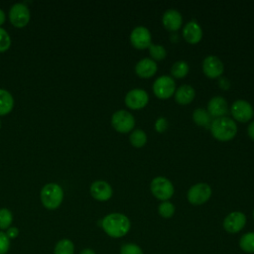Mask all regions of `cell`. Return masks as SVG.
I'll use <instances>...</instances> for the list:
<instances>
[{
    "instance_id": "1",
    "label": "cell",
    "mask_w": 254,
    "mask_h": 254,
    "mask_svg": "<svg viewBox=\"0 0 254 254\" xmlns=\"http://www.w3.org/2000/svg\"><path fill=\"white\" fill-rule=\"evenodd\" d=\"M101 227L108 236L112 238H120L129 232L131 222L125 214L113 212L102 218Z\"/></svg>"
},
{
    "instance_id": "2",
    "label": "cell",
    "mask_w": 254,
    "mask_h": 254,
    "mask_svg": "<svg viewBox=\"0 0 254 254\" xmlns=\"http://www.w3.org/2000/svg\"><path fill=\"white\" fill-rule=\"evenodd\" d=\"M209 128L212 136L222 142L233 139L237 133V125L235 121L226 116L212 120Z\"/></svg>"
},
{
    "instance_id": "3",
    "label": "cell",
    "mask_w": 254,
    "mask_h": 254,
    "mask_svg": "<svg viewBox=\"0 0 254 254\" xmlns=\"http://www.w3.org/2000/svg\"><path fill=\"white\" fill-rule=\"evenodd\" d=\"M43 205L48 209L58 208L64 198V190L62 187L55 183L47 184L43 187L40 193Z\"/></svg>"
},
{
    "instance_id": "4",
    "label": "cell",
    "mask_w": 254,
    "mask_h": 254,
    "mask_svg": "<svg viewBox=\"0 0 254 254\" xmlns=\"http://www.w3.org/2000/svg\"><path fill=\"white\" fill-rule=\"evenodd\" d=\"M150 189L152 194L162 201H166L171 198L175 191L172 182L165 177L154 178L151 182Z\"/></svg>"
},
{
    "instance_id": "5",
    "label": "cell",
    "mask_w": 254,
    "mask_h": 254,
    "mask_svg": "<svg viewBox=\"0 0 254 254\" xmlns=\"http://www.w3.org/2000/svg\"><path fill=\"white\" fill-rule=\"evenodd\" d=\"M112 127L120 133H128L135 126L134 116L127 110L120 109L113 113L111 117Z\"/></svg>"
},
{
    "instance_id": "6",
    "label": "cell",
    "mask_w": 254,
    "mask_h": 254,
    "mask_svg": "<svg viewBox=\"0 0 254 254\" xmlns=\"http://www.w3.org/2000/svg\"><path fill=\"white\" fill-rule=\"evenodd\" d=\"M153 91L160 99H168L175 94L176 82L169 75L159 76L153 83Z\"/></svg>"
},
{
    "instance_id": "7",
    "label": "cell",
    "mask_w": 254,
    "mask_h": 254,
    "mask_svg": "<svg viewBox=\"0 0 254 254\" xmlns=\"http://www.w3.org/2000/svg\"><path fill=\"white\" fill-rule=\"evenodd\" d=\"M211 195V188L205 183H198L190 188L187 193L188 200L193 205H200L206 202Z\"/></svg>"
},
{
    "instance_id": "8",
    "label": "cell",
    "mask_w": 254,
    "mask_h": 254,
    "mask_svg": "<svg viewBox=\"0 0 254 254\" xmlns=\"http://www.w3.org/2000/svg\"><path fill=\"white\" fill-rule=\"evenodd\" d=\"M30 10L24 3H15L9 11V19L17 28L25 27L30 21Z\"/></svg>"
},
{
    "instance_id": "9",
    "label": "cell",
    "mask_w": 254,
    "mask_h": 254,
    "mask_svg": "<svg viewBox=\"0 0 254 254\" xmlns=\"http://www.w3.org/2000/svg\"><path fill=\"white\" fill-rule=\"evenodd\" d=\"M152 36L150 31L143 26L133 29L130 34V43L137 50H145L151 46Z\"/></svg>"
},
{
    "instance_id": "10",
    "label": "cell",
    "mask_w": 254,
    "mask_h": 254,
    "mask_svg": "<svg viewBox=\"0 0 254 254\" xmlns=\"http://www.w3.org/2000/svg\"><path fill=\"white\" fill-rule=\"evenodd\" d=\"M230 111L235 120L243 123L249 121L254 114L252 105L248 101L243 99H238L234 101L231 105Z\"/></svg>"
},
{
    "instance_id": "11",
    "label": "cell",
    "mask_w": 254,
    "mask_h": 254,
    "mask_svg": "<svg viewBox=\"0 0 254 254\" xmlns=\"http://www.w3.org/2000/svg\"><path fill=\"white\" fill-rule=\"evenodd\" d=\"M149 101L148 93L141 88H134L127 92L125 95V104L130 109L144 108Z\"/></svg>"
},
{
    "instance_id": "12",
    "label": "cell",
    "mask_w": 254,
    "mask_h": 254,
    "mask_svg": "<svg viewBox=\"0 0 254 254\" xmlns=\"http://www.w3.org/2000/svg\"><path fill=\"white\" fill-rule=\"evenodd\" d=\"M246 224V216L241 211H232L223 219V228L228 233H237Z\"/></svg>"
},
{
    "instance_id": "13",
    "label": "cell",
    "mask_w": 254,
    "mask_h": 254,
    "mask_svg": "<svg viewBox=\"0 0 254 254\" xmlns=\"http://www.w3.org/2000/svg\"><path fill=\"white\" fill-rule=\"evenodd\" d=\"M224 65L216 56H207L202 62V71L209 78H218L223 73Z\"/></svg>"
},
{
    "instance_id": "14",
    "label": "cell",
    "mask_w": 254,
    "mask_h": 254,
    "mask_svg": "<svg viewBox=\"0 0 254 254\" xmlns=\"http://www.w3.org/2000/svg\"><path fill=\"white\" fill-rule=\"evenodd\" d=\"M90 193L99 201H106L112 196V188L105 181H95L90 186Z\"/></svg>"
},
{
    "instance_id": "15",
    "label": "cell",
    "mask_w": 254,
    "mask_h": 254,
    "mask_svg": "<svg viewBox=\"0 0 254 254\" xmlns=\"http://www.w3.org/2000/svg\"><path fill=\"white\" fill-rule=\"evenodd\" d=\"M163 26L170 32L178 31L183 24L182 14L175 9H168L162 17Z\"/></svg>"
},
{
    "instance_id": "16",
    "label": "cell",
    "mask_w": 254,
    "mask_h": 254,
    "mask_svg": "<svg viewBox=\"0 0 254 254\" xmlns=\"http://www.w3.org/2000/svg\"><path fill=\"white\" fill-rule=\"evenodd\" d=\"M183 37L189 44H197L202 38V29L197 22L190 21L184 27Z\"/></svg>"
},
{
    "instance_id": "17",
    "label": "cell",
    "mask_w": 254,
    "mask_h": 254,
    "mask_svg": "<svg viewBox=\"0 0 254 254\" xmlns=\"http://www.w3.org/2000/svg\"><path fill=\"white\" fill-rule=\"evenodd\" d=\"M227 101L225 98L221 96H214L212 97L208 103H207V112L210 115V117H223L227 113Z\"/></svg>"
},
{
    "instance_id": "18",
    "label": "cell",
    "mask_w": 254,
    "mask_h": 254,
    "mask_svg": "<svg viewBox=\"0 0 254 254\" xmlns=\"http://www.w3.org/2000/svg\"><path fill=\"white\" fill-rule=\"evenodd\" d=\"M158 66L155 61L149 58L142 59L135 65V72L142 78L152 77L157 72Z\"/></svg>"
},
{
    "instance_id": "19",
    "label": "cell",
    "mask_w": 254,
    "mask_h": 254,
    "mask_svg": "<svg viewBox=\"0 0 254 254\" xmlns=\"http://www.w3.org/2000/svg\"><path fill=\"white\" fill-rule=\"evenodd\" d=\"M195 96L193 87L190 84H183L175 91V99L179 104L186 105L190 103Z\"/></svg>"
},
{
    "instance_id": "20",
    "label": "cell",
    "mask_w": 254,
    "mask_h": 254,
    "mask_svg": "<svg viewBox=\"0 0 254 254\" xmlns=\"http://www.w3.org/2000/svg\"><path fill=\"white\" fill-rule=\"evenodd\" d=\"M14 106V98L12 94L3 88H0V115L8 114Z\"/></svg>"
},
{
    "instance_id": "21",
    "label": "cell",
    "mask_w": 254,
    "mask_h": 254,
    "mask_svg": "<svg viewBox=\"0 0 254 254\" xmlns=\"http://www.w3.org/2000/svg\"><path fill=\"white\" fill-rule=\"evenodd\" d=\"M192 120L193 122L201 127L209 128L211 124L210 115L208 112L203 108H196L192 113Z\"/></svg>"
},
{
    "instance_id": "22",
    "label": "cell",
    "mask_w": 254,
    "mask_h": 254,
    "mask_svg": "<svg viewBox=\"0 0 254 254\" xmlns=\"http://www.w3.org/2000/svg\"><path fill=\"white\" fill-rule=\"evenodd\" d=\"M73 253H74L73 242L67 238L59 240L54 248V254H73Z\"/></svg>"
},
{
    "instance_id": "23",
    "label": "cell",
    "mask_w": 254,
    "mask_h": 254,
    "mask_svg": "<svg viewBox=\"0 0 254 254\" xmlns=\"http://www.w3.org/2000/svg\"><path fill=\"white\" fill-rule=\"evenodd\" d=\"M189 64L185 61H177L171 67V74L176 78H183L189 73Z\"/></svg>"
},
{
    "instance_id": "24",
    "label": "cell",
    "mask_w": 254,
    "mask_h": 254,
    "mask_svg": "<svg viewBox=\"0 0 254 254\" xmlns=\"http://www.w3.org/2000/svg\"><path fill=\"white\" fill-rule=\"evenodd\" d=\"M239 247L246 253H254V232H246L239 239Z\"/></svg>"
},
{
    "instance_id": "25",
    "label": "cell",
    "mask_w": 254,
    "mask_h": 254,
    "mask_svg": "<svg viewBox=\"0 0 254 254\" xmlns=\"http://www.w3.org/2000/svg\"><path fill=\"white\" fill-rule=\"evenodd\" d=\"M129 141L132 146H134L136 148H141L147 142V135L143 130L136 129L130 134Z\"/></svg>"
},
{
    "instance_id": "26",
    "label": "cell",
    "mask_w": 254,
    "mask_h": 254,
    "mask_svg": "<svg viewBox=\"0 0 254 254\" xmlns=\"http://www.w3.org/2000/svg\"><path fill=\"white\" fill-rule=\"evenodd\" d=\"M175 210V205L169 200L162 201L158 207V212L163 218H171L174 215Z\"/></svg>"
},
{
    "instance_id": "27",
    "label": "cell",
    "mask_w": 254,
    "mask_h": 254,
    "mask_svg": "<svg viewBox=\"0 0 254 254\" xmlns=\"http://www.w3.org/2000/svg\"><path fill=\"white\" fill-rule=\"evenodd\" d=\"M148 49H149V53H150V56L152 57L153 61L164 60L167 56L166 49L161 45L151 44V46Z\"/></svg>"
},
{
    "instance_id": "28",
    "label": "cell",
    "mask_w": 254,
    "mask_h": 254,
    "mask_svg": "<svg viewBox=\"0 0 254 254\" xmlns=\"http://www.w3.org/2000/svg\"><path fill=\"white\" fill-rule=\"evenodd\" d=\"M13 221L12 212L8 208H0V229L7 230Z\"/></svg>"
},
{
    "instance_id": "29",
    "label": "cell",
    "mask_w": 254,
    "mask_h": 254,
    "mask_svg": "<svg viewBox=\"0 0 254 254\" xmlns=\"http://www.w3.org/2000/svg\"><path fill=\"white\" fill-rule=\"evenodd\" d=\"M120 254H144L141 247L135 243H126L121 246Z\"/></svg>"
},
{
    "instance_id": "30",
    "label": "cell",
    "mask_w": 254,
    "mask_h": 254,
    "mask_svg": "<svg viewBox=\"0 0 254 254\" xmlns=\"http://www.w3.org/2000/svg\"><path fill=\"white\" fill-rule=\"evenodd\" d=\"M11 38L5 29L0 27V53L5 52L10 48Z\"/></svg>"
},
{
    "instance_id": "31",
    "label": "cell",
    "mask_w": 254,
    "mask_h": 254,
    "mask_svg": "<svg viewBox=\"0 0 254 254\" xmlns=\"http://www.w3.org/2000/svg\"><path fill=\"white\" fill-rule=\"evenodd\" d=\"M10 248V239L5 232L0 231V254H6Z\"/></svg>"
},
{
    "instance_id": "32",
    "label": "cell",
    "mask_w": 254,
    "mask_h": 254,
    "mask_svg": "<svg viewBox=\"0 0 254 254\" xmlns=\"http://www.w3.org/2000/svg\"><path fill=\"white\" fill-rule=\"evenodd\" d=\"M168 120L165 117H159L155 122V130L159 133H163L168 128Z\"/></svg>"
},
{
    "instance_id": "33",
    "label": "cell",
    "mask_w": 254,
    "mask_h": 254,
    "mask_svg": "<svg viewBox=\"0 0 254 254\" xmlns=\"http://www.w3.org/2000/svg\"><path fill=\"white\" fill-rule=\"evenodd\" d=\"M6 235L8 236L9 239H14L19 235V229L15 226H10L7 230H6Z\"/></svg>"
},
{
    "instance_id": "34",
    "label": "cell",
    "mask_w": 254,
    "mask_h": 254,
    "mask_svg": "<svg viewBox=\"0 0 254 254\" xmlns=\"http://www.w3.org/2000/svg\"><path fill=\"white\" fill-rule=\"evenodd\" d=\"M218 85L220 86V88L226 90L229 88L230 82L226 77H218Z\"/></svg>"
},
{
    "instance_id": "35",
    "label": "cell",
    "mask_w": 254,
    "mask_h": 254,
    "mask_svg": "<svg viewBox=\"0 0 254 254\" xmlns=\"http://www.w3.org/2000/svg\"><path fill=\"white\" fill-rule=\"evenodd\" d=\"M247 132H248L249 137H250L252 140H254V121H252V122L249 124V126H248V128H247Z\"/></svg>"
},
{
    "instance_id": "36",
    "label": "cell",
    "mask_w": 254,
    "mask_h": 254,
    "mask_svg": "<svg viewBox=\"0 0 254 254\" xmlns=\"http://www.w3.org/2000/svg\"><path fill=\"white\" fill-rule=\"evenodd\" d=\"M79 254H95V252L91 248H84L79 252Z\"/></svg>"
},
{
    "instance_id": "37",
    "label": "cell",
    "mask_w": 254,
    "mask_h": 254,
    "mask_svg": "<svg viewBox=\"0 0 254 254\" xmlns=\"http://www.w3.org/2000/svg\"><path fill=\"white\" fill-rule=\"evenodd\" d=\"M5 19H6V15H5L4 11L2 9H0V27L5 22Z\"/></svg>"
},
{
    "instance_id": "38",
    "label": "cell",
    "mask_w": 254,
    "mask_h": 254,
    "mask_svg": "<svg viewBox=\"0 0 254 254\" xmlns=\"http://www.w3.org/2000/svg\"><path fill=\"white\" fill-rule=\"evenodd\" d=\"M253 218H254V210H253Z\"/></svg>"
},
{
    "instance_id": "39",
    "label": "cell",
    "mask_w": 254,
    "mask_h": 254,
    "mask_svg": "<svg viewBox=\"0 0 254 254\" xmlns=\"http://www.w3.org/2000/svg\"><path fill=\"white\" fill-rule=\"evenodd\" d=\"M0 128H1V121H0Z\"/></svg>"
}]
</instances>
